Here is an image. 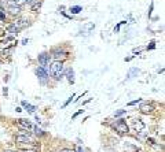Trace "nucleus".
<instances>
[{"label": "nucleus", "instance_id": "nucleus-9", "mask_svg": "<svg viewBox=\"0 0 165 152\" xmlns=\"http://www.w3.org/2000/svg\"><path fill=\"white\" fill-rule=\"evenodd\" d=\"M36 74H37V77H39L41 81H45V80H47V73H45L44 67H39V69L36 70Z\"/></svg>", "mask_w": 165, "mask_h": 152}, {"label": "nucleus", "instance_id": "nucleus-8", "mask_svg": "<svg viewBox=\"0 0 165 152\" xmlns=\"http://www.w3.org/2000/svg\"><path fill=\"white\" fill-rule=\"evenodd\" d=\"M132 125H134V129H135L136 131H142L144 129V123L142 122L140 119H134V123H132Z\"/></svg>", "mask_w": 165, "mask_h": 152}, {"label": "nucleus", "instance_id": "nucleus-14", "mask_svg": "<svg viewBox=\"0 0 165 152\" xmlns=\"http://www.w3.org/2000/svg\"><path fill=\"white\" fill-rule=\"evenodd\" d=\"M7 30H8L10 33H14V34H15V33H18L21 29H19V27H17L14 24H12V25H8V26H7Z\"/></svg>", "mask_w": 165, "mask_h": 152}, {"label": "nucleus", "instance_id": "nucleus-26", "mask_svg": "<svg viewBox=\"0 0 165 152\" xmlns=\"http://www.w3.org/2000/svg\"><path fill=\"white\" fill-rule=\"evenodd\" d=\"M77 152H84V151H83V149H81V148H80V147H78V149H77Z\"/></svg>", "mask_w": 165, "mask_h": 152}, {"label": "nucleus", "instance_id": "nucleus-21", "mask_svg": "<svg viewBox=\"0 0 165 152\" xmlns=\"http://www.w3.org/2000/svg\"><path fill=\"white\" fill-rule=\"evenodd\" d=\"M154 47H156V45H154V43H150V45L147 47V49H154Z\"/></svg>", "mask_w": 165, "mask_h": 152}, {"label": "nucleus", "instance_id": "nucleus-2", "mask_svg": "<svg viewBox=\"0 0 165 152\" xmlns=\"http://www.w3.org/2000/svg\"><path fill=\"white\" fill-rule=\"evenodd\" d=\"M114 128H116V130H117L120 134H125V133H128V125H127V123L124 122L123 119L118 121V122L116 123V126H114Z\"/></svg>", "mask_w": 165, "mask_h": 152}, {"label": "nucleus", "instance_id": "nucleus-6", "mask_svg": "<svg viewBox=\"0 0 165 152\" xmlns=\"http://www.w3.org/2000/svg\"><path fill=\"white\" fill-rule=\"evenodd\" d=\"M17 141L18 143H32V137H30V134H19V136H17Z\"/></svg>", "mask_w": 165, "mask_h": 152}, {"label": "nucleus", "instance_id": "nucleus-3", "mask_svg": "<svg viewBox=\"0 0 165 152\" xmlns=\"http://www.w3.org/2000/svg\"><path fill=\"white\" fill-rule=\"evenodd\" d=\"M18 126L22 129H25V130H30V129L33 128V125L29 122L28 119H24V118H21V119H18Z\"/></svg>", "mask_w": 165, "mask_h": 152}, {"label": "nucleus", "instance_id": "nucleus-7", "mask_svg": "<svg viewBox=\"0 0 165 152\" xmlns=\"http://www.w3.org/2000/svg\"><path fill=\"white\" fill-rule=\"evenodd\" d=\"M14 25L17 27H19V29H24V27L29 26V21H28L26 18H21V19H18L17 22H14Z\"/></svg>", "mask_w": 165, "mask_h": 152}, {"label": "nucleus", "instance_id": "nucleus-12", "mask_svg": "<svg viewBox=\"0 0 165 152\" xmlns=\"http://www.w3.org/2000/svg\"><path fill=\"white\" fill-rule=\"evenodd\" d=\"M153 110H154V107H153L151 104H143V106L140 107V111H142L143 114H149V112H151Z\"/></svg>", "mask_w": 165, "mask_h": 152}, {"label": "nucleus", "instance_id": "nucleus-10", "mask_svg": "<svg viewBox=\"0 0 165 152\" xmlns=\"http://www.w3.org/2000/svg\"><path fill=\"white\" fill-rule=\"evenodd\" d=\"M8 11H10V14L11 15H18L19 12H21V8H19V6H10L8 7Z\"/></svg>", "mask_w": 165, "mask_h": 152}, {"label": "nucleus", "instance_id": "nucleus-25", "mask_svg": "<svg viewBox=\"0 0 165 152\" xmlns=\"http://www.w3.org/2000/svg\"><path fill=\"white\" fill-rule=\"evenodd\" d=\"M24 152H36L35 149H28V151H24Z\"/></svg>", "mask_w": 165, "mask_h": 152}, {"label": "nucleus", "instance_id": "nucleus-17", "mask_svg": "<svg viewBox=\"0 0 165 152\" xmlns=\"http://www.w3.org/2000/svg\"><path fill=\"white\" fill-rule=\"evenodd\" d=\"M70 11H72L73 14H78V12L81 11V7L80 6H74V7H72V8H70Z\"/></svg>", "mask_w": 165, "mask_h": 152}, {"label": "nucleus", "instance_id": "nucleus-27", "mask_svg": "<svg viewBox=\"0 0 165 152\" xmlns=\"http://www.w3.org/2000/svg\"><path fill=\"white\" fill-rule=\"evenodd\" d=\"M4 152H15V151H4Z\"/></svg>", "mask_w": 165, "mask_h": 152}, {"label": "nucleus", "instance_id": "nucleus-18", "mask_svg": "<svg viewBox=\"0 0 165 152\" xmlns=\"http://www.w3.org/2000/svg\"><path fill=\"white\" fill-rule=\"evenodd\" d=\"M29 0H15V4L17 6H22V4H25V3H28Z\"/></svg>", "mask_w": 165, "mask_h": 152}, {"label": "nucleus", "instance_id": "nucleus-13", "mask_svg": "<svg viewBox=\"0 0 165 152\" xmlns=\"http://www.w3.org/2000/svg\"><path fill=\"white\" fill-rule=\"evenodd\" d=\"M94 27H95V25H94V24H91V22H90V24H85L84 26H83V30H84V32H85V34H88V33H90L91 30L94 29Z\"/></svg>", "mask_w": 165, "mask_h": 152}, {"label": "nucleus", "instance_id": "nucleus-23", "mask_svg": "<svg viewBox=\"0 0 165 152\" xmlns=\"http://www.w3.org/2000/svg\"><path fill=\"white\" fill-rule=\"evenodd\" d=\"M72 99H73V95L70 96V97H69V100H68V101H66V103H65V106H68V104H69V103H70V100H72Z\"/></svg>", "mask_w": 165, "mask_h": 152}, {"label": "nucleus", "instance_id": "nucleus-19", "mask_svg": "<svg viewBox=\"0 0 165 152\" xmlns=\"http://www.w3.org/2000/svg\"><path fill=\"white\" fill-rule=\"evenodd\" d=\"M138 103H140V99H138V100H134V101H129L128 106H134V104H138Z\"/></svg>", "mask_w": 165, "mask_h": 152}, {"label": "nucleus", "instance_id": "nucleus-24", "mask_svg": "<svg viewBox=\"0 0 165 152\" xmlns=\"http://www.w3.org/2000/svg\"><path fill=\"white\" fill-rule=\"evenodd\" d=\"M35 129H36V133H37V134H41V130H40L39 128H35Z\"/></svg>", "mask_w": 165, "mask_h": 152}, {"label": "nucleus", "instance_id": "nucleus-1", "mask_svg": "<svg viewBox=\"0 0 165 152\" xmlns=\"http://www.w3.org/2000/svg\"><path fill=\"white\" fill-rule=\"evenodd\" d=\"M50 73L51 75L55 78V80H59L63 74V63L59 62V60H55V62L51 63V69H50Z\"/></svg>", "mask_w": 165, "mask_h": 152}, {"label": "nucleus", "instance_id": "nucleus-28", "mask_svg": "<svg viewBox=\"0 0 165 152\" xmlns=\"http://www.w3.org/2000/svg\"><path fill=\"white\" fill-rule=\"evenodd\" d=\"M62 152H69V151H68V149H65V151H62Z\"/></svg>", "mask_w": 165, "mask_h": 152}, {"label": "nucleus", "instance_id": "nucleus-5", "mask_svg": "<svg viewBox=\"0 0 165 152\" xmlns=\"http://www.w3.org/2000/svg\"><path fill=\"white\" fill-rule=\"evenodd\" d=\"M28 3H29L32 11H39L40 7H41V0H29Z\"/></svg>", "mask_w": 165, "mask_h": 152}, {"label": "nucleus", "instance_id": "nucleus-16", "mask_svg": "<svg viewBox=\"0 0 165 152\" xmlns=\"http://www.w3.org/2000/svg\"><path fill=\"white\" fill-rule=\"evenodd\" d=\"M54 56L57 58V59H59V58H66V54L63 52V51H55V52H54Z\"/></svg>", "mask_w": 165, "mask_h": 152}, {"label": "nucleus", "instance_id": "nucleus-20", "mask_svg": "<svg viewBox=\"0 0 165 152\" xmlns=\"http://www.w3.org/2000/svg\"><path fill=\"white\" fill-rule=\"evenodd\" d=\"M124 112H125V110H118L117 112H116V116H118V115H123Z\"/></svg>", "mask_w": 165, "mask_h": 152}, {"label": "nucleus", "instance_id": "nucleus-11", "mask_svg": "<svg viewBox=\"0 0 165 152\" xmlns=\"http://www.w3.org/2000/svg\"><path fill=\"white\" fill-rule=\"evenodd\" d=\"M66 77H68V81H69L70 84L74 82V71H73L72 69H68V70H66Z\"/></svg>", "mask_w": 165, "mask_h": 152}, {"label": "nucleus", "instance_id": "nucleus-22", "mask_svg": "<svg viewBox=\"0 0 165 152\" xmlns=\"http://www.w3.org/2000/svg\"><path fill=\"white\" fill-rule=\"evenodd\" d=\"M4 18H6V15H4L3 12H0V21H3Z\"/></svg>", "mask_w": 165, "mask_h": 152}, {"label": "nucleus", "instance_id": "nucleus-4", "mask_svg": "<svg viewBox=\"0 0 165 152\" xmlns=\"http://www.w3.org/2000/svg\"><path fill=\"white\" fill-rule=\"evenodd\" d=\"M39 63L43 66V67L48 66V65H50V55H48V54H41V55H39Z\"/></svg>", "mask_w": 165, "mask_h": 152}, {"label": "nucleus", "instance_id": "nucleus-15", "mask_svg": "<svg viewBox=\"0 0 165 152\" xmlns=\"http://www.w3.org/2000/svg\"><path fill=\"white\" fill-rule=\"evenodd\" d=\"M22 106H24V107L26 108V110L29 111V112H35V111H36V107H35V106H30V104H28L26 101H22Z\"/></svg>", "mask_w": 165, "mask_h": 152}]
</instances>
